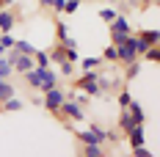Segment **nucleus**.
<instances>
[{
  "instance_id": "nucleus-26",
  "label": "nucleus",
  "mask_w": 160,
  "mask_h": 157,
  "mask_svg": "<svg viewBox=\"0 0 160 157\" xmlns=\"http://www.w3.org/2000/svg\"><path fill=\"white\" fill-rule=\"evenodd\" d=\"M132 157H155V152H149L144 143H141V146H132Z\"/></svg>"
},
{
  "instance_id": "nucleus-9",
  "label": "nucleus",
  "mask_w": 160,
  "mask_h": 157,
  "mask_svg": "<svg viewBox=\"0 0 160 157\" xmlns=\"http://www.w3.org/2000/svg\"><path fill=\"white\" fill-rule=\"evenodd\" d=\"M22 108H25V102H22L17 94H14V96H8L6 102H0V110H6V113H19Z\"/></svg>"
},
{
  "instance_id": "nucleus-22",
  "label": "nucleus",
  "mask_w": 160,
  "mask_h": 157,
  "mask_svg": "<svg viewBox=\"0 0 160 157\" xmlns=\"http://www.w3.org/2000/svg\"><path fill=\"white\" fill-rule=\"evenodd\" d=\"M14 50H17V52H25V55H33V50H36V47H33L31 42H25V39H17Z\"/></svg>"
},
{
  "instance_id": "nucleus-30",
  "label": "nucleus",
  "mask_w": 160,
  "mask_h": 157,
  "mask_svg": "<svg viewBox=\"0 0 160 157\" xmlns=\"http://www.w3.org/2000/svg\"><path fill=\"white\" fill-rule=\"evenodd\" d=\"M108 3H111V6H119V3H122V0H108Z\"/></svg>"
},
{
  "instance_id": "nucleus-31",
  "label": "nucleus",
  "mask_w": 160,
  "mask_h": 157,
  "mask_svg": "<svg viewBox=\"0 0 160 157\" xmlns=\"http://www.w3.org/2000/svg\"><path fill=\"white\" fill-rule=\"evenodd\" d=\"M0 8H8V6H6V0H0Z\"/></svg>"
},
{
  "instance_id": "nucleus-20",
  "label": "nucleus",
  "mask_w": 160,
  "mask_h": 157,
  "mask_svg": "<svg viewBox=\"0 0 160 157\" xmlns=\"http://www.w3.org/2000/svg\"><path fill=\"white\" fill-rule=\"evenodd\" d=\"M116 99H119V108H127L130 102H132V94H130L127 88H124V86H122V88H119V91H116Z\"/></svg>"
},
{
  "instance_id": "nucleus-12",
  "label": "nucleus",
  "mask_w": 160,
  "mask_h": 157,
  "mask_svg": "<svg viewBox=\"0 0 160 157\" xmlns=\"http://www.w3.org/2000/svg\"><path fill=\"white\" fill-rule=\"evenodd\" d=\"M138 75H141V58H138V61L124 63V75H122V77H124V83H127V80H135Z\"/></svg>"
},
{
  "instance_id": "nucleus-7",
  "label": "nucleus",
  "mask_w": 160,
  "mask_h": 157,
  "mask_svg": "<svg viewBox=\"0 0 160 157\" xmlns=\"http://www.w3.org/2000/svg\"><path fill=\"white\" fill-rule=\"evenodd\" d=\"M31 66H36V63H33V55H25V52H19V55L14 58V75H25Z\"/></svg>"
},
{
  "instance_id": "nucleus-14",
  "label": "nucleus",
  "mask_w": 160,
  "mask_h": 157,
  "mask_svg": "<svg viewBox=\"0 0 160 157\" xmlns=\"http://www.w3.org/2000/svg\"><path fill=\"white\" fill-rule=\"evenodd\" d=\"M80 66H83V69H102V55H88V58H80Z\"/></svg>"
},
{
  "instance_id": "nucleus-28",
  "label": "nucleus",
  "mask_w": 160,
  "mask_h": 157,
  "mask_svg": "<svg viewBox=\"0 0 160 157\" xmlns=\"http://www.w3.org/2000/svg\"><path fill=\"white\" fill-rule=\"evenodd\" d=\"M141 3H144V6H146L144 11H149V8H155V6H158V0H141Z\"/></svg>"
},
{
  "instance_id": "nucleus-18",
  "label": "nucleus",
  "mask_w": 160,
  "mask_h": 157,
  "mask_svg": "<svg viewBox=\"0 0 160 157\" xmlns=\"http://www.w3.org/2000/svg\"><path fill=\"white\" fill-rule=\"evenodd\" d=\"M83 155L86 157H102L105 149H102V143H83Z\"/></svg>"
},
{
  "instance_id": "nucleus-3",
  "label": "nucleus",
  "mask_w": 160,
  "mask_h": 157,
  "mask_svg": "<svg viewBox=\"0 0 160 157\" xmlns=\"http://www.w3.org/2000/svg\"><path fill=\"white\" fill-rule=\"evenodd\" d=\"M55 119H61V121H75V124L88 121V119H86V108H80L78 102L69 99V96L61 102V108H58V113H55Z\"/></svg>"
},
{
  "instance_id": "nucleus-25",
  "label": "nucleus",
  "mask_w": 160,
  "mask_h": 157,
  "mask_svg": "<svg viewBox=\"0 0 160 157\" xmlns=\"http://www.w3.org/2000/svg\"><path fill=\"white\" fill-rule=\"evenodd\" d=\"M80 6H83V0H66L64 3V14H75Z\"/></svg>"
},
{
  "instance_id": "nucleus-11",
  "label": "nucleus",
  "mask_w": 160,
  "mask_h": 157,
  "mask_svg": "<svg viewBox=\"0 0 160 157\" xmlns=\"http://www.w3.org/2000/svg\"><path fill=\"white\" fill-rule=\"evenodd\" d=\"M47 55H50V63L55 66V63H61V61H64V55H66V47L61 44V42H55V44H52V47L47 50Z\"/></svg>"
},
{
  "instance_id": "nucleus-23",
  "label": "nucleus",
  "mask_w": 160,
  "mask_h": 157,
  "mask_svg": "<svg viewBox=\"0 0 160 157\" xmlns=\"http://www.w3.org/2000/svg\"><path fill=\"white\" fill-rule=\"evenodd\" d=\"M102 61L105 63H119V58H116V44H108V47L102 50Z\"/></svg>"
},
{
  "instance_id": "nucleus-32",
  "label": "nucleus",
  "mask_w": 160,
  "mask_h": 157,
  "mask_svg": "<svg viewBox=\"0 0 160 157\" xmlns=\"http://www.w3.org/2000/svg\"><path fill=\"white\" fill-rule=\"evenodd\" d=\"M0 55H6V50H3V47H0Z\"/></svg>"
},
{
  "instance_id": "nucleus-13",
  "label": "nucleus",
  "mask_w": 160,
  "mask_h": 157,
  "mask_svg": "<svg viewBox=\"0 0 160 157\" xmlns=\"http://www.w3.org/2000/svg\"><path fill=\"white\" fill-rule=\"evenodd\" d=\"M132 127H135V121L130 119V110H127V108H122V113H119V130H122V132L127 135Z\"/></svg>"
},
{
  "instance_id": "nucleus-4",
  "label": "nucleus",
  "mask_w": 160,
  "mask_h": 157,
  "mask_svg": "<svg viewBox=\"0 0 160 157\" xmlns=\"http://www.w3.org/2000/svg\"><path fill=\"white\" fill-rule=\"evenodd\" d=\"M42 94H44V96H42V105H44V108L55 116V113H58V108H61V102L66 99V94L61 91V86H52V88L42 91Z\"/></svg>"
},
{
  "instance_id": "nucleus-8",
  "label": "nucleus",
  "mask_w": 160,
  "mask_h": 157,
  "mask_svg": "<svg viewBox=\"0 0 160 157\" xmlns=\"http://www.w3.org/2000/svg\"><path fill=\"white\" fill-rule=\"evenodd\" d=\"M127 141H130V146H141V143H146L144 124H135V127H132V130L127 132Z\"/></svg>"
},
{
  "instance_id": "nucleus-16",
  "label": "nucleus",
  "mask_w": 160,
  "mask_h": 157,
  "mask_svg": "<svg viewBox=\"0 0 160 157\" xmlns=\"http://www.w3.org/2000/svg\"><path fill=\"white\" fill-rule=\"evenodd\" d=\"M14 94H17L14 83H11V80H0V102H6L8 96H14Z\"/></svg>"
},
{
  "instance_id": "nucleus-19",
  "label": "nucleus",
  "mask_w": 160,
  "mask_h": 157,
  "mask_svg": "<svg viewBox=\"0 0 160 157\" xmlns=\"http://www.w3.org/2000/svg\"><path fill=\"white\" fill-rule=\"evenodd\" d=\"M33 63H36V66H52L47 50H33Z\"/></svg>"
},
{
  "instance_id": "nucleus-21",
  "label": "nucleus",
  "mask_w": 160,
  "mask_h": 157,
  "mask_svg": "<svg viewBox=\"0 0 160 157\" xmlns=\"http://www.w3.org/2000/svg\"><path fill=\"white\" fill-rule=\"evenodd\" d=\"M39 3H42L44 8H52L55 14H64V3L66 0H39Z\"/></svg>"
},
{
  "instance_id": "nucleus-5",
  "label": "nucleus",
  "mask_w": 160,
  "mask_h": 157,
  "mask_svg": "<svg viewBox=\"0 0 160 157\" xmlns=\"http://www.w3.org/2000/svg\"><path fill=\"white\" fill-rule=\"evenodd\" d=\"M17 19H19V8H0V31H14Z\"/></svg>"
},
{
  "instance_id": "nucleus-24",
  "label": "nucleus",
  "mask_w": 160,
  "mask_h": 157,
  "mask_svg": "<svg viewBox=\"0 0 160 157\" xmlns=\"http://www.w3.org/2000/svg\"><path fill=\"white\" fill-rule=\"evenodd\" d=\"M116 14H119V8H116V6H108V8H99V19H102L105 25H108V22H111V19H113Z\"/></svg>"
},
{
  "instance_id": "nucleus-27",
  "label": "nucleus",
  "mask_w": 160,
  "mask_h": 157,
  "mask_svg": "<svg viewBox=\"0 0 160 157\" xmlns=\"http://www.w3.org/2000/svg\"><path fill=\"white\" fill-rule=\"evenodd\" d=\"M66 61H72V63H78L80 61V52H78V47H66V55H64Z\"/></svg>"
},
{
  "instance_id": "nucleus-1",
  "label": "nucleus",
  "mask_w": 160,
  "mask_h": 157,
  "mask_svg": "<svg viewBox=\"0 0 160 157\" xmlns=\"http://www.w3.org/2000/svg\"><path fill=\"white\" fill-rule=\"evenodd\" d=\"M22 77L28 83V88H33V91H47L52 86H58L61 75L55 72V66H31Z\"/></svg>"
},
{
  "instance_id": "nucleus-15",
  "label": "nucleus",
  "mask_w": 160,
  "mask_h": 157,
  "mask_svg": "<svg viewBox=\"0 0 160 157\" xmlns=\"http://www.w3.org/2000/svg\"><path fill=\"white\" fill-rule=\"evenodd\" d=\"M69 36H72V33H69V28H66V22H64V19H55V42L64 44Z\"/></svg>"
},
{
  "instance_id": "nucleus-17",
  "label": "nucleus",
  "mask_w": 160,
  "mask_h": 157,
  "mask_svg": "<svg viewBox=\"0 0 160 157\" xmlns=\"http://www.w3.org/2000/svg\"><path fill=\"white\" fill-rule=\"evenodd\" d=\"M55 66H58V69H55V72H58V75H61V77H75V63L72 61H61V63H55Z\"/></svg>"
},
{
  "instance_id": "nucleus-6",
  "label": "nucleus",
  "mask_w": 160,
  "mask_h": 157,
  "mask_svg": "<svg viewBox=\"0 0 160 157\" xmlns=\"http://www.w3.org/2000/svg\"><path fill=\"white\" fill-rule=\"evenodd\" d=\"M135 36L144 42L146 47H149V44H160V31L158 28H141V31H135Z\"/></svg>"
},
{
  "instance_id": "nucleus-2",
  "label": "nucleus",
  "mask_w": 160,
  "mask_h": 157,
  "mask_svg": "<svg viewBox=\"0 0 160 157\" xmlns=\"http://www.w3.org/2000/svg\"><path fill=\"white\" fill-rule=\"evenodd\" d=\"M108 33H111V44H122L130 33H135V31H132V25H130L127 14H124V11H119V14L108 22Z\"/></svg>"
},
{
  "instance_id": "nucleus-10",
  "label": "nucleus",
  "mask_w": 160,
  "mask_h": 157,
  "mask_svg": "<svg viewBox=\"0 0 160 157\" xmlns=\"http://www.w3.org/2000/svg\"><path fill=\"white\" fill-rule=\"evenodd\" d=\"M127 110H130V119H132L135 124H146V113H144V108H141L135 99H132V102L127 105Z\"/></svg>"
},
{
  "instance_id": "nucleus-29",
  "label": "nucleus",
  "mask_w": 160,
  "mask_h": 157,
  "mask_svg": "<svg viewBox=\"0 0 160 157\" xmlns=\"http://www.w3.org/2000/svg\"><path fill=\"white\" fill-rule=\"evenodd\" d=\"M64 47H78V42H75V36H69V39H66V42H64Z\"/></svg>"
}]
</instances>
